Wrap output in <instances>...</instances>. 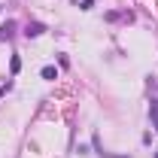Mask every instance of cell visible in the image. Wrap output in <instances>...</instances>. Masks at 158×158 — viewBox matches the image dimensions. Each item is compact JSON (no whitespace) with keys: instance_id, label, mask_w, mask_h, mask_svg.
Returning <instances> with one entry per match:
<instances>
[{"instance_id":"1","label":"cell","mask_w":158,"mask_h":158,"mask_svg":"<svg viewBox=\"0 0 158 158\" xmlns=\"http://www.w3.org/2000/svg\"><path fill=\"white\" fill-rule=\"evenodd\" d=\"M24 34H27V37H40V34H43V24H37V21H34V24H27V31H24Z\"/></svg>"},{"instance_id":"2","label":"cell","mask_w":158,"mask_h":158,"mask_svg":"<svg viewBox=\"0 0 158 158\" xmlns=\"http://www.w3.org/2000/svg\"><path fill=\"white\" fill-rule=\"evenodd\" d=\"M149 116L155 122V131H158V100H152V106H149Z\"/></svg>"},{"instance_id":"3","label":"cell","mask_w":158,"mask_h":158,"mask_svg":"<svg viewBox=\"0 0 158 158\" xmlns=\"http://www.w3.org/2000/svg\"><path fill=\"white\" fill-rule=\"evenodd\" d=\"M43 79H58V70L55 67H43Z\"/></svg>"},{"instance_id":"4","label":"cell","mask_w":158,"mask_h":158,"mask_svg":"<svg viewBox=\"0 0 158 158\" xmlns=\"http://www.w3.org/2000/svg\"><path fill=\"white\" fill-rule=\"evenodd\" d=\"M9 70L19 73V70H21V58H12V61H9Z\"/></svg>"},{"instance_id":"5","label":"cell","mask_w":158,"mask_h":158,"mask_svg":"<svg viewBox=\"0 0 158 158\" xmlns=\"http://www.w3.org/2000/svg\"><path fill=\"white\" fill-rule=\"evenodd\" d=\"M79 9H94V0H82V3H79Z\"/></svg>"}]
</instances>
